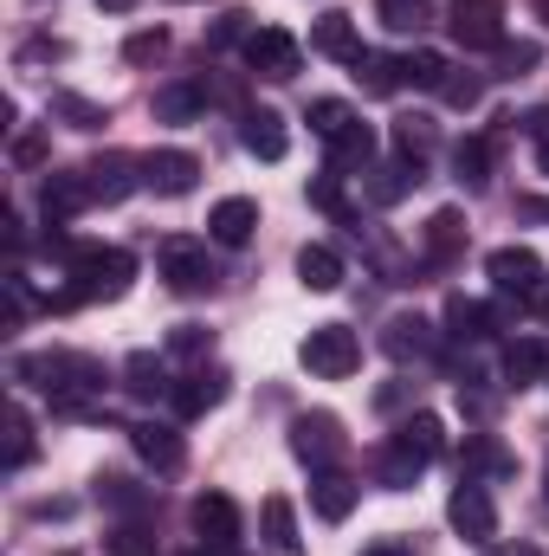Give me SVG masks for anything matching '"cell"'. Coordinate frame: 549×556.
Masks as SVG:
<instances>
[{
    "label": "cell",
    "instance_id": "obj_15",
    "mask_svg": "<svg viewBox=\"0 0 549 556\" xmlns=\"http://www.w3.org/2000/svg\"><path fill=\"white\" fill-rule=\"evenodd\" d=\"M194 531H201L207 551L227 556L240 544V505H233L227 492H201V498H194Z\"/></svg>",
    "mask_w": 549,
    "mask_h": 556
},
{
    "label": "cell",
    "instance_id": "obj_14",
    "mask_svg": "<svg viewBox=\"0 0 549 556\" xmlns=\"http://www.w3.org/2000/svg\"><path fill=\"white\" fill-rule=\"evenodd\" d=\"M498 330H505V304H478V298H465V291L446 298V337L485 343V337H498Z\"/></svg>",
    "mask_w": 549,
    "mask_h": 556
},
{
    "label": "cell",
    "instance_id": "obj_29",
    "mask_svg": "<svg viewBox=\"0 0 549 556\" xmlns=\"http://www.w3.org/2000/svg\"><path fill=\"white\" fill-rule=\"evenodd\" d=\"M420 472H426V459H420L413 446H401V440H388V446L375 453V479H382L388 492H408Z\"/></svg>",
    "mask_w": 549,
    "mask_h": 556
},
{
    "label": "cell",
    "instance_id": "obj_36",
    "mask_svg": "<svg viewBox=\"0 0 549 556\" xmlns=\"http://www.w3.org/2000/svg\"><path fill=\"white\" fill-rule=\"evenodd\" d=\"M52 117H65L72 130H104V124H111V111L91 104V98H78V91H59V98H52Z\"/></svg>",
    "mask_w": 549,
    "mask_h": 556
},
{
    "label": "cell",
    "instance_id": "obj_30",
    "mask_svg": "<svg viewBox=\"0 0 549 556\" xmlns=\"http://www.w3.org/2000/svg\"><path fill=\"white\" fill-rule=\"evenodd\" d=\"M297 278H304V291H336L343 285V253L336 247H304L297 253Z\"/></svg>",
    "mask_w": 549,
    "mask_h": 556
},
{
    "label": "cell",
    "instance_id": "obj_37",
    "mask_svg": "<svg viewBox=\"0 0 549 556\" xmlns=\"http://www.w3.org/2000/svg\"><path fill=\"white\" fill-rule=\"evenodd\" d=\"M310 207H323L336 227H356V207L343 201V175H317V181H310ZM356 233H362V227H356Z\"/></svg>",
    "mask_w": 549,
    "mask_h": 556
},
{
    "label": "cell",
    "instance_id": "obj_61",
    "mask_svg": "<svg viewBox=\"0 0 549 556\" xmlns=\"http://www.w3.org/2000/svg\"><path fill=\"white\" fill-rule=\"evenodd\" d=\"M188 556H201V551H188Z\"/></svg>",
    "mask_w": 549,
    "mask_h": 556
},
{
    "label": "cell",
    "instance_id": "obj_40",
    "mask_svg": "<svg viewBox=\"0 0 549 556\" xmlns=\"http://www.w3.org/2000/svg\"><path fill=\"white\" fill-rule=\"evenodd\" d=\"M375 13H382V26H388V33H420V26L433 20V7H426V0H375Z\"/></svg>",
    "mask_w": 549,
    "mask_h": 556
},
{
    "label": "cell",
    "instance_id": "obj_55",
    "mask_svg": "<svg viewBox=\"0 0 549 556\" xmlns=\"http://www.w3.org/2000/svg\"><path fill=\"white\" fill-rule=\"evenodd\" d=\"M485 556H537L531 544H511V551H485Z\"/></svg>",
    "mask_w": 549,
    "mask_h": 556
},
{
    "label": "cell",
    "instance_id": "obj_43",
    "mask_svg": "<svg viewBox=\"0 0 549 556\" xmlns=\"http://www.w3.org/2000/svg\"><path fill=\"white\" fill-rule=\"evenodd\" d=\"M439 98H446L452 111H478V104H485V78H472V72H446Z\"/></svg>",
    "mask_w": 549,
    "mask_h": 556
},
{
    "label": "cell",
    "instance_id": "obj_53",
    "mask_svg": "<svg viewBox=\"0 0 549 556\" xmlns=\"http://www.w3.org/2000/svg\"><path fill=\"white\" fill-rule=\"evenodd\" d=\"M518 214H524V220H549V201H544V194H524V201H518Z\"/></svg>",
    "mask_w": 549,
    "mask_h": 556
},
{
    "label": "cell",
    "instance_id": "obj_35",
    "mask_svg": "<svg viewBox=\"0 0 549 556\" xmlns=\"http://www.w3.org/2000/svg\"><path fill=\"white\" fill-rule=\"evenodd\" d=\"M446 72H452V65H446V52H426V46L401 59V78H408L413 91H439V85H446Z\"/></svg>",
    "mask_w": 549,
    "mask_h": 556
},
{
    "label": "cell",
    "instance_id": "obj_46",
    "mask_svg": "<svg viewBox=\"0 0 549 556\" xmlns=\"http://www.w3.org/2000/svg\"><path fill=\"white\" fill-rule=\"evenodd\" d=\"M162 52H168V33H162V26H142V33L124 39V59H130V65H149V59H162Z\"/></svg>",
    "mask_w": 549,
    "mask_h": 556
},
{
    "label": "cell",
    "instance_id": "obj_8",
    "mask_svg": "<svg viewBox=\"0 0 549 556\" xmlns=\"http://www.w3.org/2000/svg\"><path fill=\"white\" fill-rule=\"evenodd\" d=\"M85 181H91V201L117 207V201H130V194L142 188V162L137 155H124V149H104V155L85 162Z\"/></svg>",
    "mask_w": 549,
    "mask_h": 556
},
{
    "label": "cell",
    "instance_id": "obj_52",
    "mask_svg": "<svg viewBox=\"0 0 549 556\" xmlns=\"http://www.w3.org/2000/svg\"><path fill=\"white\" fill-rule=\"evenodd\" d=\"M362 556H413V551L401 544V538H375V544H369Z\"/></svg>",
    "mask_w": 549,
    "mask_h": 556
},
{
    "label": "cell",
    "instance_id": "obj_19",
    "mask_svg": "<svg viewBox=\"0 0 549 556\" xmlns=\"http://www.w3.org/2000/svg\"><path fill=\"white\" fill-rule=\"evenodd\" d=\"M356 498H362V485L349 479V472H310V511L323 518V525H343L349 511H356Z\"/></svg>",
    "mask_w": 549,
    "mask_h": 556
},
{
    "label": "cell",
    "instance_id": "obj_20",
    "mask_svg": "<svg viewBox=\"0 0 549 556\" xmlns=\"http://www.w3.org/2000/svg\"><path fill=\"white\" fill-rule=\"evenodd\" d=\"M240 142H246V155H259V162H284L291 130H284L278 111H240Z\"/></svg>",
    "mask_w": 549,
    "mask_h": 556
},
{
    "label": "cell",
    "instance_id": "obj_48",
    "mask_svg": "<svg viewBox=\"0 0 549 556\" xmlns=\"http://www.w3.org/2000/svg\"><path fill=\"white\" fill-rule=\"evenodd\" d=\"M52 59H65V39H33V46H20V65H52Z\"/></svg>",
    "mask_w": 549,
    "mask_h": 556
},
{
    "label": "cell",
    "instance_id": "obj_59",
    "mask_svg": "<svg viewBox=\"0 0 549 556\" xmlns=\"http://www.w3.org/2000/svg\"><path fill=\"white\" fill-rule=\"evenodd\" d=\"M59 556H72V551H59Z\"/></svg>",
    "mask_w": 549,
    "mask_h": 556
},
{
    "label": "cell",
    "instance_id": "obj_26",
    "mask_svg": "<svg viewBox=\"0 0 549 556\" xmlns=\"http://www.w3.org/2000/svg\"><path fill=\"white\" fill-rule=\"evenodd\" d=\"M310 46H317L323 59H343V65L362 59V46H356V20H349V13H323V20L310 26Z\"/></svg>",
    "mask_w": 549,
    "mask_h": 556
},
{
    "label": "cell",
    "instance_id": "obj_1",
    "mask_svg": "<svg viewBox=\"0 0 549 556\" xmlns=\"http://www.w3.org/2000/svg\"><path fill=\"white\" fill-rule=\"evenodd\" d=\"M20 382H33L59 415H78L91 395H104V369L91 356H72V350H46V356H20L13 363Z\"/></svg>",
    "mask_w": 549,
    "mask_h": 556
},
{
    "label": "cell",
    "instance_id": "obj_34",
    "mask_svg": "<svg viewBox=\"0 0 549 556\" xmlns=\"http://www.w3.org/2000/svg\"><path fill=\"white\" fill-rule=\"evenodd\" d=\"M537 65H544V46H537V39H505V46H498L491 78H505V85H511V78H531Z\"/></svg>",
    "mask_w": 549,
    "mask_h": 556
},
{
    "label": "cell",
    "instance_id": "obj_60",
    "mask_svg": "<svg viewBox=\"0 0 549 556\" xmlns=\"http://www.w3.org/2000/svg\"><path fill=\"white\" fill-rule=\"evenodd\" d=\"M124 556H137V551H124Z\"/></svg>",
    "mask_w": 549,
    "mask_h": 556
},
{
    "label": "cell",
    "instance_id": "obj_3",
    "mask_svg": "<svg viewBox=\"0 0 549 556\" xmlns=\"http://www.w3.org/2000/svg\"><path fill=\"white\" fill-rule=\"evenodd\" d=\"M155 266H162V278H168L175 298H201V291L220 285L214 260H207V240H188V233H168V240L155 247Z\"/></svg>",
    "mask_w": 549,
    "mask_h": 556
},
{
    "label": "cell",
    "instance_id": "obj_5",
    "mask_svg": "<svg viewBox=\"0 0 549 556\" xmlns=\"http://www.w3.org/2000/svg\"><path fill=\"white\" fill-rule=\"evenodd\" d=\"M446 518H452V531H459L465 544H478V551L498 544V505H491L485 479H459L452 498H446Z\"/></svg>",
    "mask_w": 549,
    "mask_h": 556
},
{
    "label": "cell",
    "instance_id": "obj_18",
    "mask_svg": "<svg viewBox=\"0 0 549 556\" xmlns=\"http://www.w3.org/2000/svg\"><path fill=\"white\" fill-rule=\"evenodd\" d=\"M465 240H472L465 214H459V207H439V214L426 220V233H420V253H426V266H452V260L465 253Z\"/></svg>",
    "mask_w": 549,
    "mask_h": 556
},
{
    "label": "cell",
    "instance_id": "obj_4",
    "mask_svg": "<svg viewBox=\"0 0 549 556\" xmlns=\"http://www.w3.org/2000/svg\"><path fill=\"white\" fill-rule=\"evenodd\" d=\"M297 356H304V369H310V376L343 382V376H356L362 343H356V330H349V324H317V330L297 343Z\"/></svg>",
    "mask_w": 549,
    "mask_h": 556
},
{
    "label": "cell",
    "instance_id": "obj_47",
    "mask_svg": "<svg viewBox=\"0 0 549 556\" xmlns=\"http://www.w3.org/2000/svg\"><path fill=\"white\" fill-rule=\"evenodd\" d=\"M168 350H175V356H188V363H201V356L214 350V330H201V324H175Z\"/></svg>",
    "mask_w": 549,
    "mask_h": 556
},
{
    "label": "cell",
    "instance_id": "obj_22",
    "mask_svg": "<svg viewBox=\"0 0 549 556\" xmlns=\"http://www.w3.org/2000/svg\"><path fill=\"white\" fill-rule=\"evenodd\" d=\"M149 111H155V124H194V117L207 111V78H181V85H162V91L149 98Z\"/></svg>",
    "mask_w": 549,
    "mask_h": 556
},
{
    "label": "cell",
    "instance_id": "obj_21",
    "mask_svg": "<svg viewBox=\"0 0 549 556\" xmlns=\"http://www.w3.org/2000/svg\"><path fill=\"white\" fill-rule=\"evenodd\" d=\"M362 188H369V201H375V207H395V201H408L413 188H420V162H408V155L375 162V168L362 175Z\"/></svg>",
    "mask_w": 549,
    "mask_h": 556
},
{
    "label": "cell",
    "instance_id": "obj_57",
    "mask_svg": "<svg viewBox=\"0 0 549 556\" xmlns=\"http://www.w3.org/2000/svg\"><path fill=\"white\" fill-rule=\"evenodd\" d=\"M537 20H549V0H537Z\"/></svg>",
    "mask_w": 549,
    "mask_h": 556
},
{
    "label": "cell",
    "instance_id": "obj_45",
    "mask_svg": "<svg viewBox=\"0 0 549 556\" xmlns=\"http://www.w3.org/2000/svg\"><path fill=\"white\" fill-rule=\"evenodd\" d=\"M98 498H104V505H117V511H142V505H149L124 472H104V479H98Z\"/></svg>",
    "mask_w": 549,
    "mask_h": 556
},
{
    "label": "cell",
    "instance_id": "obj_17",
    "mask_svg": "<svg viewBox=\"0 0 549 556\" xmlns=\"http://www.w3.org/2000/svg\"><path fill=\"white\" fill-rule=\"evenodd\" d=\"M382 350H388L395 363H426V356L439 350V330H433L420 311H408V317H388V324H382Z\"/></svg>",
    "mask_w": 549,
    "mask_h": 556
},
{
    "label": "cell",
    "instance_id": "obj_54",
    "mask_svg": "<svg viewBox=\"0 0 549 556\" xmlns=\"http://www.w3.org/2000/svg\"><path fill=\"white\" fill-rule=\"evenodd\" d=\"M98 7H104V13H130L137 0H98Z\"/></svg>",
    "mask_w": 549,
    "mask_h": 556
},
{
    "label": "cell",
    "instance_id": "obj_23",
    "mask_svg": "<svg viewBox=\"0 0 549 556\" xmlns=\"http://www.w3.org/2000/svg\"><path fill=\"white\" fill-rule=\"evenodd\" d=\"M253 227H259V201H246V194H227V201L207 214L214 247H246V240H253Z\"/></svg>",
    "mask_w": 549,
    "mask_h": 556
},
{
    "label": "cell",
    "instance_id": "obj_9",
    "mask_svg": "<svg viewBox=\"0 0 549 556\" xmlns=\"http://www.w3.org/2000/svg\"><path fill=\"white\" fill-rule=\"evenodd\" d=\"M246 65H253L259 78H297L304 46H297L284 26H253V39H246Z\"/></svg>",
    "mask_w": 549,
    "mask_h": 556
},
{
    "label": "cell",
    "instance_id": "obj_49",
    "mask_svg": "<svg viewBox=\"0 0 549 556\" xmlns=\"http://www.w3.org/2000/svg\"><path fill=\"white\" fill-rule=\"evenodd\" d=\"M375 408H382V415L408 408V382H382V389H375Z\"/></svg>",
    "mask_w": 549,
    "mask_h": 556
},
{
    "label": "cell",
    "instance_id": "obj_33",
    "mask_svg": "<svg viewBox=\"0 0 549 556\" xmlns=\"http://www.w3.org/2000/svg\"><path fill=\"white\" fill-rule=\"evenodd\" d=\"M452 175L465 188H485L491 181V137H459L452 142Z\"/></svg>",
    "mask_w": 549,
    "mask_h": 556
},
{
    "label": "cell",
    "instance_id": "obj_2",
    "mask_svg": "<svg viewBox=\"0 0 549 556\" xmlns=\"http://www.w3.org/2000/svg\"><path fill=\"white\" fill-rule=\"evenodd\" d=\"M130 278H137V260L124 247H72L65 253V291L78 304H111L130 291Z\"/></svg>",
    "mask_w": 549,
    "mask_h": 556
},
{
    "label": "cell",
    "instance_id": "obj_24",
    "mask_svg": "<svg viewBox=\"0 0 549 556\" xmlns=\"http://www.w3.org/2000/svg\"><path fill=\"white\" fill-rule=\"evenodd\" d=\"M259 538H266V551L272 556H304V538H297V511H291V498H266L259 505Z\"/></svg>",
    "mask_w": 549,
    "mask_h": 556
},
{
    "label": "cell",
    "instance_id": "obj_7",
    "mask_svg": "<svg viewBox=\"0 0 549 556\" xmlns=\"http://www.w3.org/2000/svg\"><path fill=\"white\" fill-rule=\"evenodd\" d=\"M291 453H297L310 472H330V466L349 453V440H343V420L323 415V408H317V415H297V420H291Z\"/></svg>",
    "mask_w": 549,
    "mask_h": 556
},
{
    "label": "cell",
    "instance_id": "obj_12",
    "mask_svg": "<svg viewBox=\"0 0 549 556\" xmlns=\"http://www.w3.org/2000/svg\"><path fill=\"white\" fill-rule=\"evenodd\" d=\"M485 273H491V285L505 291V298H531L537 285H544V260L531 253V247H498L491 260H485Z\"/></svg>",
    "mask_w": 549,
    "mask_h": 556
},
{
    "label": "cell",
    "instance_id": "obj_27",
    "mask_svg": "<svg viewBox=\"0 0 549 556\" xmlns=\"http://www.w3.org/2000/svg\"><path fill=\"white\" fill-rule=\"evenodd\" d=\"M544 369H549V343H537V337L505 350V389H531V382H544Z\"/></svg>",
    "mask_w": 549,
    "mask_h": 556
},
{
    "label": "cell",
    "instance_id": "obj_25",
    "mask_svg": "<svg viewBox=\"0 0 549 556\" xmlns=\"http://www.w3.org/2000/svg\"><path fill=\"white\" fill-rule=\"evenodd\" d=\"M356 168H362V175L375 168V130H369L362 117H356L343 137L330 142V175H356Z\"/></svg>",
    "mask_w": 549,
    "mask_h": 556
},
{
    "label": "cell",
    "instance_id": "obj_39",
    "mask_svg": "<svg viewBox=\"0 0 549 556\" xmlns=\"http://www.w3.org/2000/svg\"><path fill=\"white\" fill-rule=\"evenodd\" d=\"M33 453H39V440H33V420L20 415V408H7V472L33 466Z\"/></svg>",
    "mask_w": 549,
    "mask_h": 556
},
{
    "label": "cell",
    "instance_id": "obj_50",
    "mask_svg": "<svg viewBox=\"0 0 549 556\" xmlns=\"http://www.w3.org/2000/svg\"><path fill=\"white\" fill-rule=\"evenodd\" d=\"M13 162H46V137H13Z\"/></svg>",
    "mask_w": 549,
    "mask_h": 556
},
{
    "label": "cell",
    "instance_id": "obj_44",
    "mask_svg": "<svg viewBox=\"0 0 549 556\" xmlns=\"http://www.w3.org/2000/svg\"><path fill=\"white\" fill-rule=\"evenodd\" d=\"M253 13H220L214 26H207V52H227V46H246L253 39V26H246Z\"/></svg>",
    "mask_w": 549,
    "mask_h": 556
},
{
    "label": "cell",
    "instance_id": "obj_41",
    "mask_svg": "<svg viewBox=\"0 0 549 556\" xmlns=\"http://www.w3.org/2000/svg\"><path fill=\"white\" fill-rule=\"evenodd\" d=\"M433 142H439V130H433L426 117H395V149H401L408 162H426Z\"/></svg>",
    "mask_w": 549,
    "mask_h": 556
},
{
    "label": "cell",
    "instance_id": "obj_42",
    "mask_svg": "<svg viewBox=\"0 0 549 556\" xmlns=\"http://www.w3.org/2000/svg\"><path fill=\"white\" fill-rule=\"evenodd\" d=\"M349 124H356V111H349L343 98H317V104H310V130H317L323 142H336Z\"/></svg>",
    "mask_w": 549,
    "mask_h": 556
},
{
    "label": "cell",
    "instance_id": "obj_13",
    "mask_svg": "<svg viewBox=\"0 0 549 556\" xmlns=\"http://www.w3.org/2000/svg\"><path fill=\"white\" fill-rule=\"evenodd\" d=\"M91 207V181H85V168H52L46 181H39V214L46 220H72V214H85Z\"/></svg>",
    "mask_w": 549,
    "mask_h": 556
},
{
    "label": "cell",
    "instance_id": "obj_16",
    "mask_svg": "<svg viewBox=\"0 0 549 556\" xmlns=\"http://www.w3.org/2000/svg\"><path fill=\"white\" fill-rule=\"evenodd\" d=\"M130 446L142 453V466H155L162 479L188 466V446H181V433H175L168 420H137V427H130Z\"/></svg>",
    "mask_w": 549,
    "mask_h": 556
},
{
    "label": "cell",
    "instance_id": "obj_11",
    "mask_svg": "<svg viewBox=\"0 0 549 556\" xmlns=\"http://www.w3.org/2000/svg\"><path fill=\"white\" fill-rule=\"evenodd\" d=\"M194 181H201V155H188V149H149L142 155V188H155V194H194Z\"/></svg>",
    "mask_w": 549,
    "mask_h": 556
},
{
    "label": "cell",
    "instance_id": "obj_6",
    "mask_svg": "<svg viewBox=\"0 0 549 556\" xmlns=\"http://www.w3.org/2000/svg\"><path fill=\"white\" fill-rule=\"evenodd\" d=\"M446 33L465 52H498L505 46V0H452L446 7Z\"/></svg>",
    "mask_w": 549,
    "mask_h": 556
},
{
    "label": "cell",
    "instance_id": "obj_38",
    "mask_svg": "<svg viewBox=\"0 0 549 556\" xmlns=\"http://www.w3.org/2000/svg\"><path fill=\"white\" fill-rule=\"evenodd\" d=\"M478 472H491V479H505V472H511V453H505L491 433L465 440V479H478Z\"/></svg>",
    "mask_w": 549,
    "mask_h": 556
},
{
    "label": "cell",
    "instance_id": "obj_58",
    "mask_svg": "<svg viewBox=\"0 0 549 556\" xmlns=\"http://www.w3.org/2000/svg\"><path fill=\"white\" fill-rule=\"evenodd\" d=\"M544 505H549V472H544Z\"/></svg>",
    "mask_w": 549,
    "mask_h": 556
},
{
    "label": "cell",
    "instance_id": "obj_51",
    "mask_svg": "<svg viewBox=\"0 0 549 556\" xmlns=\"http://www.w3.org/2000/svg\"><path fill=\"white\" fill-rule=\"evenodd\" d=\"M524 137H531V142H549V104H544V111H531V117H524Z\"/></svg>",
    "mask_w": 549,
    "mask_h": 556
},
{
    "label": "cell",
    "instance_id": "obj_28",
    "mask_svg": "<svg viewBox=\"0 0 549 556\" xmlns=\"http://www.w3.org/2000/svg\"><path fill=\"white\" fill-rule=\"evenodd\" d=\"M349 72H356V85H362L369 98H395V91L408 85V78H401V59H388V52H362Z\"/></svg>",
    "mask_w": 549,
    "mask_h": 556
},
{
    "label": "cell",
    "instance_id": "obj_10",
    "mask_svg": "<svg viewBox=\"0 0 549 556\" xmlns=\"http://www.w3.org/2000/svg\"><path fill=\"white\" fill-rule=\"evenodd\" d=\"M227 382H233V376H227L220 363H201V369H188V376L175 382L168 402H175V415L181 420H201V415H214V408L227 402Z\"/></svg>",
    "mask_w": 549,
    "mask_h": 556
},
{
    "label": "cell",
    "instance_id": "obj_56",
    "mask_svg": "<svg viewBox=\"0 0 549 556\" xmlns=\"http://www.w3.org/2000/svg\"><path fill=\"white\" fill-rule=\"evenodd\" d=\"M537 168L549 175V142H537Z\"/></svg>",
    "mask_w": 549,
    "mask_h": 556
},
{
    "label": "cell",
    "instance_id": "obj_32",
    "mask_svg": "<svg viewBox=\"0 0 549 556\" xmlns=\"http://www.w3.org/2000/svg\"><path fill=\"white\" fill-rule=\"evenodd\" d=\"M395 440H401V446H413V453H420L426 466H433V459L446 453V427H439V415H426V408H413V415L401 420V427H395Z\"/></svg>",
    "mask_w": 549,
    "mask_h": 556
},
{
    "label": "cell",
    "instance_id": "obj_31",
    "mask_svg": "<svg viewBox=\"0 0 549 556\" xmlns=\"http://www.w3.org/2000/svg\"><path fill=\"white\" fill-rule=\"evenodd\" d=\"M124 389H130L137 402H155V395H175V382H168L162 356H149V350H137V356L124 363Z\"/></svg>",
    "mask_w": 549,
    "mask_h": 556
}]
</instances>
